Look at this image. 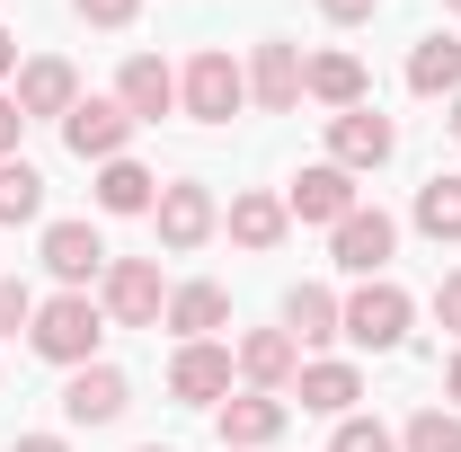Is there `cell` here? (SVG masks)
I'll list each match as a JSON object with an SVG mask.
<instances>
[{
	"label": "cell",
	"mask_w": 461,
	"mask_h": 452,
	"mask_svg": "<svg viewBox=\"0 0 461 452\" xmlns=\"http://www.w3.org/2000/svg\"><path fill=\"white\" fill-rule=\"evenodd\" d=\"M151 222H160V249H204L213 231H222V204H213V186H195V177H177V186H160V204H151Z\"/></svg>",
	"instance_id": "5"
},
{
	"label": "cell",
	"mask_w": 461,
	"mask_h": 452,
	"mask_svg": "<svg viewBox=\"0 0 461 452\" xmlns=\"http://www.w3.org/2000/svg\"><path fill=\"white\" fill-rule=\"evenodd\" d=\"M151 204H160V177L142 160H107L98 169V213H151Z\"/></svg>",
	"instance_id": "24"
},
{
	"label": "cell",
	"mask_w": 461,
	"mask_h": 452,
	"mask_svg": "<svg viewBox=\"0 0 461 452\" xmlns=\"http://www.w3.org/2000/svg\"><path fill=\"white\" fill-rule=\"evenodd\" d=\"M373 9H382V0H320V18H329V27H364Z\"/></svg>",
	"instance_id": "32"
},
{
	"label": "cell",
	"mask_w": 461,
	"mask_h": 452,
	"mask_svg": "<svg viewBox=\"0 0 461 452\" xmlns=\"http://www.w3.org/2000/svg\"><path fill=\"white\" fill-rule=\"evenodd\" d=\"M400 452H461V417L453 408H417L400 426Z\"/></svg>",
	"instance_id": "27"
},
{
	"label": "cell",
	"mask_w": 461,
	"mask_h": 452,
	"mask_svg": "<svg viewBox=\"0 0 461 452\" xmlns=\"http://www.w3.org/2000/svg\"><path fill=\"white\" fill-rule=\"evenodd\" d=\"M285 213H293V222H329V231H338L346 213H355V169H338V160L302 169V177H293V195H285Z\"/></svg>",
	"instance_id": "14"
},
{
	"label": "cell",
	"mask_w": 461,
	"mask_h": 452,
	"mask_svg": "<svg viewBox=\"0 0 461 452\" xmlns=\"http://www.w3.org/2000/svg\"><path fill=\"white\" fill-rule=\"evenodd\" d=\"M391 151H400V124H391V115H373V107L329 115V160H338V169H382Z\"/></svg>",
	"instance_id": "11"
},
{
	"label": "cell",
	"mask_w": 461,
	"mask_h": 452,
	"mask_svg": "<svg viewBox=\"0 0 461 452\" xmlns=\"http://www.w3.org/2000/svg\"><path fill=\"white\" fill-rule=\"evenodd\" d=\"M9 71H18V36L0 27V80H9Z\"/></svg>",
	"instance_id": "35"
},
{
	"label": "cell",
	"mask_w": 461,
	"mask_h": 452,
	"mask_svg": "<svg viewBox=\"0 0 461 452\" xmlns=\"http://www.w3.org/2000/svg\"><path fill=\"white\" fill-rule=\"evenodd\" d=\"M293 373H302V346H293L285 329H249V338H240V382H249V391H276V399H285Z\"/></svg>",
	"instance_id": "17"
},
{
	"label": "cell",
	"mask_w": 461,
	"mask_h": 452,
	"mask_svg": "<svg viewBox=\"0 0 461 452\" xmlns=\"http://www.w3.org/2000/svg\"><path fill=\"white\" fill-rule=\"evenodd\" d=\"M45 213V177L27 160H0V222H36Z\"/></svg>",
	"instance_id": "26"
},
{
	"label": "cell",
	"mask_w": 461,
	"mask_h": 452,
	"mask_svg": "<svg viewBox=\"0 0 461 452\" xmlns=\"http://www.w3.org/2000/svg\"><path fill=\"white\" fill-rule=\"evenodd\" d=\"M230 373H240V355L213 338H195V346H177L169 355V391L186 399V408H222L230 399Z\"/></svg>",
	"instance_id": "7"
},
{
	"label": "cell",
	"mask_w": 461,
	"mask_h": 452,
	"mask_svg": "<svg viewBox=\"0 0 461 452\" xmlns=\"http://www.w3.org/2000/svg\"><path fill=\"white\" fill-rule=\"evenodd\" d=\"M142 452H169V444H142Z\"/></svg>",
	"instance_id": "38"
},
{
	"label": "cell",
	"mask_w": 461,
	"mask_h": 452,
	"mask_svg": "<svg viewBox=\"0 0 461 452\" xmlns=\"http://www.w3.org/2000/svg\"><path fill=\"white\" fill-rule=\"evenodd\" d=\"M240 71H249V107H267V115H293V107H302V45L267 36Z\"/></svg>",
	"instance_id": "9"
},
{
	"label": "cell",
	"mask_w": 461,
	"mask_h": 452,
	"mask_svg": "<svg viewBox=\"0 0 461 452\" xmlns=\"http://www.w3.org/2000/svg\"><path fill=\"white\" fill-rule=\"evenodd\" d=\"M285 338H293V346L346 338V302L329 293V284H293V293H285Z\"/></svg>",
	"instance_id": "18"
},
{
	"label": "cell",
	"mask_w": 461,
	"mask_h": 452,
	"mask_svg": "<svg viewBox=\"0 0 461 452\" xmlns=\"http://www.w3.org/2000/svg\"><path fill=\"white\" fill-rule=\"evenodd\" d=\"M18 133H27V115H18V98H0V160H18Z\"/></svg>",
	"instance_id": "33"
},
{
	"label": "cell",
	"mask_w": 461,
	"mask_h": 452,
	"mask_svg": "<svg viewBox=\"0 0 461 452\" xmlns=\"http://www.w3.org/2000/svg\"><path fill=\"white\" fill-rule=\"evenodd\" d=\"M45 267H54L62 293H89V284L107 276V240L89 222H45Z\"/></svg>",
	"instance_id": "13"
},
{
	"label": "cell",
	"mask_w": 461,
	"mask_h": 452,
	"mask_svg": "<svg viewBox=\"0 0 461 452\" xmlns=\"http://www.w3.org/2000/svg\"><path fill=\"white\" fill-rule=\"evenodd\" d=\"M408 320H417V302H408L391 276H364L355 293H346V338H355V346H373V355L408 346Z\"/></svg>",
	"instance_id": "4"
},
{
	"label": "cell",
	"mask_w": 461,
	"mask_h": 452,
	"mask_svg": "<svg viewBox=\"0 0 461 452\" xmlns=\"http://www.w3.org/2000/svg\"><path fill=\"white\" fill-rule=\"evenodd\" d=\"M391 249H400V222H391L382 204H355V213L329 231V258H338L346 276H382V267H391Z\"/></svg>",
	"instance_id": "6"
},
{
	"label": "cell",
	"mask_w": 461,
	"mask_h": 452,
	"mask_svg": "<svg viewBox=\"0 0 461 452\" xmlns=\"http://www.w3.org/2000/svg\"><path fill=\"white\" fill-rule=\"evenodd\" d=\"M444 391H453V408H461V346H453V364H444Z\"/></svg>",
	"instance_id": "36"
},
{
	"label": "cell",
	"mask_w": 461,
	"mask_h": 452,
	"mask_svg": "<svg viewBox=\"0 0 461 452\" xmlns=\"http://www.w3.org/2000/svg\"><path fill=\"white\" fill-rule=\"evenodd\" d=\"M177 107L195 115V124H230V115L249 107V71H240L222 45H204V54L177 71Z\"/></svg>",
	"instance_id": "2"
},
{
	"label": "cell",
	"mask_w": 461,
	"mask_h": 452,
	"mask_svg": "<svg viewBox=\"0 0 461 452\" xmlns=\"http://www.w3.org/2000/svg\"><path fill=\"white\" fill-rule=\"evenodd\" d=\"M62 142H71V160H124V142H133V115L115 107V98H80V107L62 115Z\"/></svg>",
	"instance_id": "8"
},
{
	"label": "cell",
	"mask_w": 461,
	"mask_h": 452,
	"mask_svg": "<svg viewBox=\"0 0 461 452\" xmlns=\"http://www.w3.org/2000/svg\"><path fill=\"white\" fill-rule=\"evenodd\" d=\"M71 9H80L89 27H133V18H142V0H71Z\"/></svg>",
	"instance_id": "30"
},
{
	"label": "cell",
	"mask_w": 461,
	"mask_h": 452,
	"mask_svg": "<svg viewBox=\"0 0 461 452\" xmlns=\"http://www.w3.org/2000/svg\"><path fill=\"white\" fill-rule=\"evenodd\" d=\"M213 426H222V452H267V444L293 426V408H285L276 391H240V399L213 408Z\"/></svg>",
	"instance_id": "10"
},
{
	"label": "cell",
	"mask_w": 461,
	"mask_h": 452,
	"mask_svg": "<svg viewBox=\"0 0 461 452\" xmlns=\"http://www.w3.org/2000/svg\"><path fill=\"white\" fill-rule=\"evenodd\" d=\"M98 311H107L115 329H160V311H169V284L151 258H107V276H98Z\"/></svg>",
	"instance_id": "3"
},
{
	"label": "cell",
	"mask_w": 461,
	"mask_h": 452,
	"mask_svg": "<svg viewBox=\"0 0 461 452\" xmlns=\"http://www.w3.org/2000/svg\"><path fill=\"white\" fill-rule=\"evenodd\" d=\"M329 452H400V435H391L382 417H338V435H329Z\"/></svg>",
	"instance_id": "28"
},
{
	"label": "cell",
	"mask_w": 461,
	"mask_h": 452,
	"mask_svg": "<svg viewBox=\"0 0 461 452\" xmlns=\"http://www.w3.org/2000/svg\"><path fill=\"white\" fill-rule=\"evenodd\" d=\"M160 320H169L177 338L195 346V338H213V329H222V320H230V293H222V284H177V293H169V311H160Z\"/></svg>",
	"instance_id": "22"
},
{
	"label": "cell",
	"mask_w": 461,
	"mask_h": 452,
	"mask_svg": "<svg viewBox=\"0 0 461 452\" xmlns=\"http://www.w3.org/2000/svg\"><path fill=\"white\" fill-rule=\"evenodd\" d=\"M293 382H302V408H311V417H355V399H364V373H355V364H338V355L302 364Z\"/></svg>",
	"instance_id": "19"
},
{
	"label": "cell",
	"mask_w": 461,
	"mask_h": 452,
	"mask_svg": "<svg viewBox=\"0 0 461 452\" xmlns=\"http://www.w3.org/2000/svg\"><path fill=\"white\" fill-rule=\"evenodd\" d=\"M124 408H133V382H124L115 364H80V373L62 382V417H71V426H115Z\"/></svg>",
	"instance_id": "12"
},
{
	"label": "cell",
	"mask_w": 461,
	"mask_h": 452,
	"mask_svg": "<svg viewBox=\"0 0 461 452\" xmlns=\"http://www.w3.org/2000/svg\"><path fill=\"white\" fill-rule=\"evenodd\" d=\"M444 133H453V142H461V98H444Z\"/></svg>",
	"instance_id": "37"
},
{
	"label": "cell",
	"mask_w": 461,
	"mask_h": 452,
	"mask_svg": "<svg viewBox=\"0 0 461 452\" xmlns=\"http://www.w3.org/2000/svg\"><path fill=\"white\" fill-rule=\"evenodd\" d=\"M98 338H107V311L89 302V293H54V302H36V320H27V346L62 364V373H80V364H98Z\"/></svg>",
	"instance_id": "1"
},
{
	"label": "cell",
	"mask_w": 461,
	"mask_h": 452,
	"mask_svg": "<svg viewBox=\"0 0 461 452\" xmlns=\"http://www.w3.org/2000/svg\"><path fill=\"white\" fill-rule=\"evenodd\" d=\"M417 231H426L435 249L461 240V177H426V186H417Z\"/></svg>",
	"instance_id": "25"
},
{
	"label": "cell",
	"mask_w": 461,
	"mask_h": 452,
	"mask_svg": "<svg viewBox=\"0 0 461 452\" xmlns=\"http://www.w3.org/2000/svg\"><path fill=\"white\" fill-rule=\"evenodd\" d=\"M444 9H461V0H444Z\"/></svg>",
	"instance_id": "39"
},
{
	"label": "cell",
	"mask_w": 461,
	"mask_h": 452,
	"mask_svg": "<svg viewBox=\"0 0 461 452\" xmlns=\"http://www.w3.org/2000/svg\"><path fill=\"white\" fill-rule=\"evenodd\" d=\"M285 231H293V213H285V195H230V240L240 249H285Z\"/></svg>",
	"instance_id": "23"
},
{
	"label": "cell",
	"mask_w": 461,
	"mask_h": 452,
	"mask_svg": "<svg viewBox=\"0 0 461 452\" xmlns=\"http://www.w3.org/2000/svg\"><path fill=\"white\" fill-rule=\"evenodd\" d=\"M115 107L133 115V124H160V115L177 107V71L160 54H133L124 71H115Z\"/></svg>",
	"instance_id": "15"
},
{
	"label": "cell",
	"mask_w": 461,
	"mask_h": 452,
	"mask_svg": "<svg viewBox=\"0 0 461 452\" xmlns=\"http://www.w3.org/2000/svg\"><path fill=\"white\" fill-rule=\"evenodd\" d=\"M9 452H71V444H62V435H18Z\"/></svg>",
	"instance_id": "34"
},
{
	"label": "cell",
	"mask_w": 461,
	"mask_h": 452,
	"mask_svg": "<svg viewBox=\"0 0 461 452\" xmlns=\"http://www.w3.org/2000/svg\"><path fill=\"white\" fill-rule=\"evenodd\" d=\"M27 320H36V293H27L18 276H0V338H18Z\"/></svg>",
	"instance_id": "29"
},
{
	"label": "cell",
	"mask_w": 461,
	"mask_h": 452,
	"mask_svg": "<svg viewBox=\"0 0 461 452\" xmlns=\"http://www.w3.org/2000/svg\"><path fill=\"white\" fill-rule=\"evenodd\" d=\"M435 320H444V329H453V338H461V267H453V276H444V284H435Z\"/></svg>",
	"instance_id": "31"
},
{
	"label": "cell",
	"mask_w": 461,
	"mask_h": 452,
	"mask_svg": "<svg viewBox=\"0 0 461 452\" xmlns=\"http://www.w3.org/2000/svg\"><path fill=\"white\" fill-rule=\"evenodd\" d=\"M408 89H417V98H461V36H417Z\"/></svg>",
	"instance_id": "21"
},
{
	"label": "cell",
	"mask_w": 461,
	"mask_h": 452,
	"mask_svg": "<svg viewBox=\"0 0 461 452\" xmlns=\"http://www.w3.org/2000/svg\"><path fill=\"white\" fill-rule=\"evenodd\" d=\"M80 107V71H71V62L62 54H36V62H18V115H71Z\"/></svg>",
	"instance_id": "16"
},
{
	"label": "cell",
	"mask_w": 461,
	"mask_h": 452,
	"mask_svg": "<svg viewBox=\"0 0 461 452\" xmlns=\"http://www.w3.org/2000/svg\"><path fill=\"white\" fill-rule=\"evenodd\" d=\"M302 98H320V107H364V62L355 54H311L302 62Z\"/></svg>",
	"instance_id": "20"
}]
</instances>
